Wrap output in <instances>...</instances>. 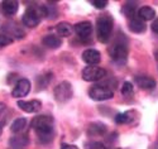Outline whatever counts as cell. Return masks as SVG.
<instances>
[{"label": "cell", "mask_w": 158, "mask_h": 149, "mask_svg": "<svg viewBox=\"0 0 158 149\" xmlns=\"http://www.w3.org/2000/svg\"><path fill=\"white\" fill-rule=\"evenodd\" d=\"M53 124H55V120L49 115H38L33 118L31 123L33 130L35 131L38 137V140L43 144H47L53 140V134H55Z\"/></svg>", "instance_id": "cell-1"}, {"label": "cell", "mask_w": 158, "mask_h": 149, "mask_svg": "<svg viewBox=\"0 0 158 149\" xmlns=\"http://www.w3.org/2000/svg\"><path fill=\"white\" fill-rule=\"evenodd\" d=\"M44 17H46L44 5H31L24 11L22 22L28 28H35Z\"/></svg>", "instance_id": "cell-2"}, {"label": "cell", "mask_w": 158, "mask_h": 149, "mask_svg": "<svg viewBox=\"0 0 158 149\" xmlns=\"http://www.w3.org/2000/svg\"><path fill=\"white\" fill-rule=\"evenodd\" d=\"M113 18L109 14H102L96 20V31H98V38L100 42L106 43L111 37L113 32Z\"/></svg>", "instance_id": "cell-3"}, {"label": "cell", "mask_w": 158, "mask_h": 149, "mask_svg": "<svg viewBox=\"0 0 158 149\" xmlns=\"http://www.w3.org/2000/svg\"><path fill=\"white\" fill-rule=\"evenodd\" d=\"M109 55L114 62L119 64L125 63L128 58V47L123 42H116L109 48Z\"/></svg>", "instance_id": "cell-4"}, {"label": "cell", "mask_w": 158, "mask_h": 149, "mask_svg": "<svg viewBox=\"0 0 158 149\" xmlns=\"http://www.w3.org/2000/svg\"><path fill=\"white\" fill-rule=\"evenodd\" d=\"M90 97L96 101H104V100H109L114 96V91L113 89L105 86V85H94L89 91Z\"/></svg>", "instance_id": "cell-5"}, {"label": "cell", "mask_w": 158, "mask_h": 149, "mask_svg": "<svg viewBox=\"0 0 158 149\" xmlns=\"http://www.w3.org/2000/svg\"><path fill=\"white\" fill-rule=\"evenodd\" d=\"M55 99L58 102H66L72 97V86L67 81H63V82L58 84L55 87Z\"/></svg>", "instance_id": "cell-6"}, {"label": "cell", "mask_w": 158, "mask_h": 149, "mask_svg": "<svg viewBox=\"0 0 158 149\" xmlns=\"http://www.w3.org/2000/svg\"><path fill=\"white\" fill-rule=\"evenodd\" d=\"M105 75H106V71L96 66H89L82 71V78L87 82H95V81L102 80Z\"/></svg>", "instance_id": "cell-7"}, {"label": "cell", "mask_w": 158, "mask_h": 149, "mask_svg": "<svg viewBox=\"0 0 158 149\" xmlns=\"http://www.w3.org/2000/svg\"><path fill=\"white\" fill-rule=\"evenodd\" d=\"M31 91V81L28 78H19L17 81V84L13 87L11 91V96L15 99H20L27 96Z\"/></svg>", "instance_id": "cell-8"}, {"label": "cell", "mask_w": 158, "mask_h": 149, "mask_svg": "<svg viewBox=\"0 0 158 149\" xmlns=\"http://www.w3.org/2000/svg\"><path fill=\"white\" fill-rule=\"evenodd\" d=\"M73 31L76 32V34L80 38L87 39L89 37H91V34H93V24L90 22H80L73 27Z\"/></svg>", "instance_id": "cell-9"}, {"label": "cell", "mask_w": 158, "mask_h": 149, "mask_svg": "<svg viewBox=\"0 0 158 149\" xmlns=\"http://www.w3.org/2000/svg\"><path fill=\"white\" fill-rule=\"evenodd\" d=\"M18 106L20 109L28 114H33L41 110L42 107V102L39 100H31V101H24V100H19L18 101Z\"/></svg>", "instance_id": "cell-10"}, {"label": "cell", "mask_w": 158, "mask_h": 149, "mask_svg": "<svg viewBox=\"0 0 158 149\" xmlns=\"http://www.w3.org/2000/svg\"><path fill=\"white\" fill-rule=\"evenodd\" d=\"M82 61L90 66H95L101 61V55L96 49H86L82 52Z\"/></svg>", "instance_id": "cell-11"}, {"label": "cell", "mask_w": 158, "mask_h": 149, "mask_svg": "<svg viewBox=\"0 0 158 149\" xmlns=\"http://www.w3.org/2000/svg\"><path fill=\"white\" fill-rule=\"evenodd\" d=\"M0 9L3 10L5 15L11 17L18 11V2H15V0H4L0 4Z\"/></svg>", "instance_id": "cell-12"}, {"label": "cell", "mask_w": 158, "mask_h": 149, "mask_svg": "<svg viewBox=\"0 0 158 149\" xmlns=\"http://www.w3.org/2000/svg\"><path fill=\"white\" fill-rule=\"evenodd\" d=\"M29 140L27 135H15L9 139V145L11 149H24L28 145Z\"/></svg>", "instance_id": "cell-13"}, {"label": "cell", "mask_w": 158, "mask_h": 149, "mask_svg": "<svg viewBox=\"0 0 158 149\" xmlns=\"http://www.w3.org/2000/svg\"><path fill=\"white\" fill-rule=\"evenodd\" d=\"M135 82L143 90H152L156 87V84H157L156 80L149 76H138L135 78Z\"/></svg>", "instance_id": "cell-14"}, {"label": "cell", "mask_w": 158, "mask_h": 149, "mask_svg": "<svg viewBox=\"0 0 158 149\" xmlns=\"http://www.w3.org/2000/svg\"><path fill=\"white\" fill-rule=\"evenodd\" d=\"M137 14L140 20H152L156 17V10L148 5H144L138 10Z\"/></svg>", "instance_id": "cell-15"}, {"label": "cell", "mask_w": 158, "mask_h": 149, "mask_svg": "<svg viewBox=\"0 0 158 149\" xmlns=\"http://www.w3.org/2000/svg\"><path fill=\"white\" fill-rule=\"evenodd\" d=\"M42 42H43V44H44L46 47H48V48H53V49L58 48V47L62 44L61 38H60V37H57V35H55V34L46 35V37L43 38Z\"/></svg>", "instance_id": "cell-16"}, {"label": "cell", "mask_w": 158, "mask_h": 149, "mask_svg": "<svg viewBox=\"0 0 158 149\" xmlns=\"http://www.w3.org/2000/svg\"><path fill=\"white\" fill-rule=\"evenodd\" d=\"M56 31H57V34L60 37H70L72 34V25L67 22H61L57 24L56 27Z\"/></svg>", "instance_id": "cell-17"}, {"label": "cell", "mask_w": 158, "mask_h": 149, "mask_svg": "<svg viewBox=\"0 0 158 149\" xmlns=\"http://www.w3.org/2000/svg\"><path fill=\"white\" fill-rule=\"evenodd\" d=\"M25 125H27V120H25V118H18L11 123L10 131L14 133V134H19L24 130Z\"/></svg>", "instance_id": "cell-18"}, {"label": "cell", "mask_w": 158, "mask_h": 149, "mask_svg": "<svg viewBox=\"0 0 158 149\" xmlns=\"http://www.w3.org/2000/svg\"><path fill=\"white\" fill-rule=\"evenodd\" d=\"M129 29L134 33H143L146 31V24L140 19H130L129 22Z\"/></svg>", "instance_id": "cell-19"}, {"label": "cell", "mask_w": 158, "mask_h": 149, "mask_svg": "<svg viewBox=\"0 0 158 149\" xmlns=\"http://www.w3.org/2000/svg\"><path fill=\"white\" fill-rule=\"evenodd\" d=\"M105 131H106V125H104L101 123H94L91 124L90 128H89V135L91 137H96V135H102L105 134Z\"/></svg>", "instance_id": "cell-20"}, {"label": "cell", "mask_w": 158, "mask_h": 149, "mask_svg": "<svg viewBox=\"0 0 158 149\" xmlns=\"http://www.w3.org/2000/svg\"><path fill=\"white\" fill-rule=\"evenodd\" d=\"M115 121L118 124H129L133 121V118H131V113H122V114H118L115 116Z\"/></svg>", "instance_id": "cell-21"}, {"label": "cell", "mask_w": 158, "mask_h": 149, "mask_svg": "<svg viewBox=\"0 0 158 149\" xmlns=\"http://www.w3.org/2000/svg\"><path fill=\"white\" fill-rule=\"evenodd\" d=\"M123 13L130 19H134L135 14V3H125L123 6Z\"/></svg>", "instance_id": "cell-22"}, {"label": "cell", "mask_w": 158, "mask_h": 149, "mask_svg": "<svg viewBox=\"0 0 158 149\" xmlns=\"http://www.w3.org/2000/svg\"><path fill=\"white\" fill-rule=\"evenodd\" d=\"M51 73H47V76L46 75H42V76H39L38 78H37V84H38V87L39 89H46V86L48 85V82H49V80H51Z\"/></svg>", "instance_id": "cell-23"}, {"label": "cell", "mask_w": 158, "mask_h": 149, "mask_svg": "<svg viewBox=\"0 0 158 149\" xmlns=\"http://www.w3.org/2000/svg\"><path fill=\"white\" fill-rule=\"evenodd\" d=\"M13 43V38L6 35V34H0V48H3L5 46H9Z\"/></svg>", "instance_id": "cell-24"}, {"label": "cell", "mask_w": 158, "mask_h": 149, "mask_svg": "<svg viewBox=\"0 0 158 149\" xmlns=\"http://www.w3.org/2000/svg\"><path fill=\"white\" fill-rule=\"evenodd\" d=\"M131 92H133V85L130 82H124L123 87H122V93L124 96H128V95H130Z\"/></svg>", "instance_id": "cell-25"}, {"label": "cell", "mask_w": 158, "mask_h": 149, "mask_svg": "<svg viewBox=\"0 0 158 149\" xmlns=\"http://www.w3.org/2000/svg\"><path fill=\"white\" fill-rule=\"evenodd\" d=\"M91 4H93V6H95L96 9H104L108 5V2L106 0H93Z\"/></svg>", "instance_id": "cell-26"}, {"label": "cell", "mask_w": 158, "mask_h": 149, "mask_svg": "<svg viewBox=\"0 0 158 149\" xmlns=\"http://www.w3.org/2000/svg\"><path fill=\"white\" fill-rule=\"evenodd\" d=\"M91 147H93V149H108L106 147H105L102 143L100 142H95V143H91Z\"/></svg>", "instance_id": "cell-27"}, {"label": "cell", "mask_w": 158, "mask_h": 149, "mask_svg": "<svg viewBox=\"0 0 158 149\" xmlns=\"http://www.w3.org/2000/svg\"><path fill=\"white\" fill-rule=\"evenodd\" d=\"M151 28H152V31H153L156 34H158V18L153 20V23H152V25H151Z\"/></svg>", "instance_id": "cell-28"}, {"label": "cell", "mask_w": 158, "mask_h": 149, "mask_svg": "<svg viewBox=\"0 0 158 149\" xmlns=\"http://www.w3.org/2000/svg\"><path fill=\"white\" fill-rule=\"evenodd\" d=\"M61 149H78V148L76 145H72V144H62Z\"/></svg>", "instance_id": "cell-29"}, {"label": "cell", "mask_w": 158, "mask_h": 149, "mask_svg": "<svg viewBox=\"0 0 158 149\" xmlns=\"http://www.w3.org/2000/svg\"><path fill=\"white\" fill-rule=\"evenodd\" d=\"M5 109H6V105L4 102H0V116H2V114L4 113Z\"/></svg>", "instance_id": "cell-30"}, {"label": "cell", "mask_w": 158, "mask_h": 149, "mask_svg": "<svg viewBox=\"0 0 158 149\" xmlns=\"http://www.w3.org/2000/svg\"><path fill=\"white\" fill-rule=\"evenodd\" d=\"M3 126H4V121L3 123L0 121V135H2V133H3Z\"/></svg>", "instance_id": "cell-31"}, {"label": "cell", "mask_w": 158, "mask_h": 149, "mask_svg": "<svg viewBox=\"0 0 158 149\" xmlns=\"http://www.w3.org/2000/svg\"><path fill=\"white\" fill-rule=\"evenodd\" d=\"M153 149H158V142L154 144V147H153Z\"/></svg>", "instance_id": "cell-32"}]
</instances>
